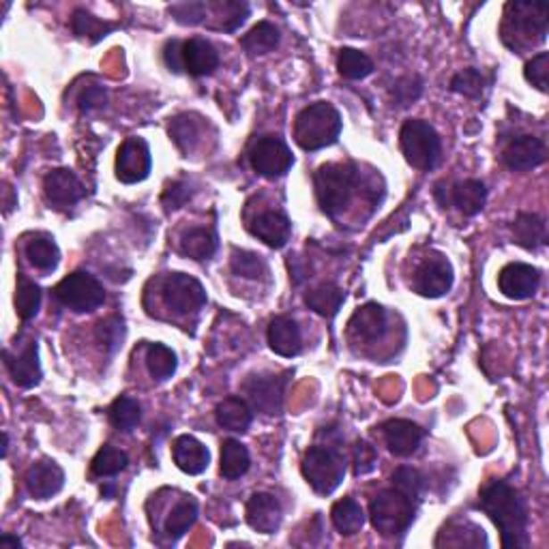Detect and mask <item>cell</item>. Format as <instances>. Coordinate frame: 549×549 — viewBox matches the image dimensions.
<instances>
[{"label":"cell","mask_w":549,"mask_h":549,"mask_svg":"<svg viewBox=\"0 0 549 549\" xmlns=\"http://www.w3.org/2000/svg\"><path fill=\"white\" fill-rule=\"evenodd\" d=\"M478 509L498 526L503 545L506 549L528 547V511L520 494L504 481L485 485Z\"/></svg>","instance_id":"6da1fadb"},{"label":"cell","mask_w":549,"mask_h":549,"mask_svg":"<svg viewBox=\"0 0 549 549\" xmlns=\"http://www.w3.org/2000/svg\"><path fill=\"white\" fill-rule=\"evenodd\" d=\"M341 133V116L327 101L307 105L298 112L295 122V140L303 151H320L337 142Z\"/></svg>","instance_id":"7a4b0ae2"},{"label":"cell","mask_w":549,"mask_h":549,"mask_svg":"<svg viewBox=\"0 0 549 549\" xmlns=\"http://www.w3.org/2000/svg\"><path fill=\"white\" fill-rule=\"evenodd\" d=\"M547 37V7L532 3H509L503 24L504 44L513 50L535 46Z\"/></svg>","instance_id":"3957f363"},{"label":"cell","mask_w":549,"mask_h":549,"mask_svg":"<svg viewBox=\"0 0 549 549\" xmlns=\"http://www.w3.org/2000/svg\"><path fill=\"white\" fill-rule=\"evenodd\" d=\"M356 185V170L350 163H324L313 176V187L320 209L329 217H337L350 204Z\"/></svg>","instance_id":"277c9868"},{"label":"cell","mask_w":549,"mask_h":549,"mask_svg":"<svg viewBox=\"0 0 549 549\" xmlns=\"http://www.w3.org/2000/svg\"><path fill=\"white\" fill-rule=\"evenodd\" d=\"M303 477L316 494L329 495L339 487L345 477V462L335 446H312L303 460Z\"/></svg>","instance_id":"5b68a950"},{"label":"cell","mask_w":549,"mask_h":549,"mask_svg":"<svg viewBox=\"0 0 549 549\" xmlns=\"http://www.w3.org/2000/svg\"><path fill=\"white\" fill-rule=\"evenodd\" d=\"M399 142H402V153L406 162L412 168L429 172L440 157V136L429 122L420 119H410L403 122L402 133H399Z\"/></svg>","instance_id":"8992f818"},{"label":"cell","mask_w":549,"mask_h":549,"mask_svg":"<svg viewBox=\"0 0 549 549\" xmlns=\"http://www.w3.org/2000/svg\"><path fill=\"white\" fill-rule=\"evenodd\" d=\"M371 524L380 535L393 537L399 532L408 530V526L414 520V504L412 498L402 494L399 489H385L371 500L370 504Z\"/></svg>","instance_id":"52a82bcc"},{"label":"cell","mask_w":549,"mask_h":549,"mask_svg":"<svg viewBox=\"0 0 549 549\" xmlns=\"http://www.w3.org/2000/svg\"><path fill=\"white\" fill-rule=\"evenodd\" d=\"M54 296L71 312L88 313L104 305L105 290L90 273L76 270L54 287Z\"/></svg>","instance_id":"ba28073f"},{"label":"cell","mask_w":549,"mask_h":549,"mask_svg":"<svg viewBox=\"0 0 549 549\" xmlns=\"http://www.w3.org/2000/svg\"><path fill=\"white\" fill-rule=\"evenodd\" d=\"M249 162L252 168L264 179H279L295 163L287 144L277 136H264L254 144L249 151Z\"/></svg>","instance_id":"9c48e42d"},{"label":"cell","mask_w":549,"mask_h":549,"mask_svg":"<svg viewBox=\"0 0 549 549\" xmlns=\"http://www.w3.org/2000/svg\"><path fill=\"white\" fill-rule=\"evenodd\" d=\"M163 303L176 313L198 312L206 305V292L195 277L172 273L163 281Z\"/></svg>","instance_id":"30bf717a"},{"label":"cell","mask_w":549,"mask_h":549,"mask_svg":"<svg viewBox=\"0 0 549 549\" xmlns=\"http://www.w3.org/2000/svg\"><path fill=\"white\" fill-rule=\"evenodd\" d=\"M414 290L425 298H440L453 286V266L445 255L436 254L425 258L414 275Z\"/></svg>","instance_id":"8fae6325"},{"label":"cell","mask_w":549,"mask_h":549,"mask_svg":"<svg viewBox=\"0 0 549 549\" xmlns=\"http://www.w3.org/2000/svg\"><path fill=\"white\" fill-rule=\"evenodd\" d=\"M151 172V151L142 137H127L116 157V176L121 183H140Z\"/></svg>","instance_id":"7c38bea8"},{"label":"cell","mask_w":549,"mask_h":549,"mask_svg":"<svg viewBox=\"0 0 549 549\" xmlns=\"http://www.w3.org/2000/svg\"><path fill=\"white\" fill-rule=\"evenodd\" d=\"M538 284H541V273L530 264H506L498 275L500 292L506 298H513V301L530 298L538 290Z\"/></svg>","instance_id":"4fadbf2b"},{"label":"cell","mask_w":549,"mask_h":549,"mask_svg":"<svg viewBox=\"0 0 549 549\" xmlns=\"http://www.w3.org/2000/svg\"><path fill=\"white\" fill-rule=\"evenodd\" d=\"M245 393L255 410L264 414H277L284 403L286 378L281 376H252L245 382Z\"/></svg>","instance_id":"5bb4252c"},{"label":"cell","mask_w":549,"mask_h":549,"mask_svg":"<svg viewBox=\"0 0 549 549\" xmlns=\"http://www.w3.org/2000/svg\"><path fill=\"white\" fill-rule=\"evenodd\" d=\"M44 194L50 204L56 209H69L84 198V185L71 170L58 168L46 174Z\"/></svg>","instance_id":"9a60e30c"},{"label":"cell","mask_w":549,"mask_h":549,"mask_svg":"<svg viewBox=\"0 0 549 549\" xmlns=\"http://www.w3.org/2000/svg\"><path fill=\"white\" fill-rule=\"evenodd\" d=\"M545 144L535 136H520L504 148L503 162L513 172H528L545 162Z\"/></svg>","instance_id":"2e32d148"},{"label":"cell","mask_w":549,"mask_h":549,"mask_svg":"<svg viewBox=\"0 0 549 549\" xmlns=\"http://www.w3.org/2000/svg\"><path fill=\"white\" fill-rule=\"evenodd\" d=\"M65 485V472L56 462H37L26 472V487L33 498L47 500L56 495Z\"/></svg>","instance_id":"e0dca14e"},{"label":"cell","mask_w":549,"mask_h":549,"mask_svg":"<svg viewBox=\"0 0 549 549\" xmlns=\"http://www.w3.org/2000/svg\"><path fill=\"white\" fill-rule=\"evenodd\" d=\"M382 436H385L388 451H391L393 455L408 457L420 446L425 431L420 429L417 423H412V420L393 419L382 425Z\"/></svg>","instance_id":"ac0fdd59"},{"label":"cell","mask_w":549,"mask_h":549,"mask_svg":"<svg viewBox=\"0 0 549 549\" xmlns=\"http://www.w3.org/2000/svg\"><path fill=\"white\" fill-rule=\"evenodd\" d=\"M180 61H183L185 71L194 78L209 76L220 67V54H217L215 46L206 39H198V37L180 46Z\"/></svg>","instance_id":"d6986e66"},{"label":"cell","mask_w":549,"mask_h":549,"mask_svg":"<svg viewBox=\"0 0 549 549\" xmlns=\"http://www.w3.org/2000/svg\"><path fill=\"white\" fill-rule=\"evenodd\" d=\"M4 365L13 382L22 388L37 387L41 382V365H39V345L37 341H30L18 356H12V352H4Z\"/></svg>","instance_id":"ffe728a7"},{"label":"cell","mask_w":549,"mask_h":549,"mask_svg":"<svg viewBox=\"0 0 549 549\" xmlns=\"http://www.w3.org/2000/svg\"><path fill=\"white\" fill-rule=\"evenodd\" d=\"M485 200H487V189L481 180L477 179H468L462 180V183H455L453 187L446 191V198L440 202L442 206H455L462 215L474 217L477 212L483 211Z\"/></svg>","instance_id":"44dd1931"},{"label":"cell","mask_w":549,"mask_h":549,"mask_svg":"<svg viewBox=\"0 0 549 549\" xmlns=\"http://www.w3.org/2000/svg\"><path fill=\"white\" fill-rule=\"evenodd\" d=\"M249 230H252L254 237H258L264 245H269V247L281 249L286 247L287 241H290L292 223L284 212L264 211L249 223Z\"/></svg>","instance_id":"7402d4cb"},{"label":"cell","mask_w":549,"mask_h":549,"mask_svg":"<svg viewBox=\"0 0 549 549\" xmlns=\"http://www.w3.org/2000/svg\"><path fill=\"white\" fill-rule=\"evenodd\" d=\"M247 524L262 535H273L281 524V504L270 494H254L247 503Z\"/></svg>","instance_id":"603a6c76"},{"label":"cell","mask_w":549,"mask_h":549,"mask_svg":"<svg viewBox=\"0 0 549 549\" xmlns=\"http://www.w3.org/2000/svg\"><path fill=\"white\" fill-rule=\"evenodd\" d=\"M172 457L185 474H202L211 462L209 449L194 436H179L172 445Z\"/></svg>","instance_id":"cb8c5ba5"},{"label":"cell","mask_w":549,"mask_h":549,"mask_svg":"<svg viewBox=\"0 0 549 549\" xmlns=\"http://www.w3.org/2000/svg\"><path fill=\"white\" fill-rule=\"evenodd\" d=\"M350 333L362 341H378L387 330V312L378 303H367L350 318Z\"/></svg>","instance_id":"d4e9b609"},{"label":"cell","mask_w":549,"mask_h":549,"mask_svg":"<svg viewBox=\"0 0 549 549\" xmlns=\"http://www.w3.org/2000/svg\"><path fill=\"white\" fill-rule=\"evenodd\" d=\"M269 345L275 354L292 359L303 350V335L298 324L292 318H275L269 324Z\"/></svg>","instance_id":"484cf974"},{"label":"cell","mask_w":549,"mask_h":549,"mask_svg":"<svg viewBox=\"0 0 549 549\" xmlns=\"http://www.w3.org/2000/svg\"><path fill=\"white\" fill-rule=\"evenodd\" d=\"M513 238L520 247L538 249L547 243V226L543 217L535 212H521L513 221Z\"/></svg>","instance_id":"4316f807"},{"label":"cell","mask_w":549,"mask_h":549,"mask_svg":"<svg viewBox=\"0 0 549 549\" xmlns=\"http://www.w3.org/2000/svg\"><path fill=\"white\" fill-rule=\"evenodd\" d=\"M305 303L312 312L322 318L337 316L341 303H344V290L335 284H320L305 295Z\"/></svg>","instance_id":"83f0119b"},{"label":"cell","mask_w":549,"mask_h":549,"mask_svg":"<svg viewBox=\"0 0 549 549\" xmlns=\"http://www.w3.org/2000/svg\"><path fill=\"white\" fill-rule=\"evenodd\" d=\"M330 520L333 526L337 528L339 535L352 537L356 532H361V528L365 526V513H362V506L352 498H344L339 503H335L333 511H330Z\"/></svg>","instance_id":"f1b7e54d"},{"label":"cell","mask_w":549,"mask_h":549,"mask_svg":"<svg viewBox=\"0 0 549 549\" xmlns=\"http://www.w3.org/2000/svg\"><path fill=\"white\" fill-rule=\"evenodd\" d=\"M252 408L238 397H228L217 406V423L223 429L230 431H247L252 425Z\"/></svg>","instance_id":"f546056e"},{"label":"cell","mask_w":549,"mask_h":549,"mask_svg":"<svg viewBox=\"0 0 549 549\" xmlns=\"http://www.w3.org/2000/svg\"><path fill=\"white\" fill-rule=\"evenodd\" d=\"M26 258L29 262L39 270H54L58 266V260H61V252H58V245L52 241L50 237H44V234H37V237L30 238L26 243Z\"/></svg>","instance_id":"4dcf8cb0"},{"label":"cell","mask_w":549,"mask_h":549,"mask_svg":"<svg viewBox=\"0 0 549 549\" xmlns=\"http://www.w3.org/2000/svg\"><path fill=\"white\" fill-rule=\"evenodd\" d=\"M241 46L243 50L252 56L269 54V52H273L275 47L279 46V30L270 22H258L243 37Z\"/></svg>","instance_id":"1f68e13d"},{"label":"cell","mask_w":549,"mask_h":549,"mask_svg":"<svg viewBox=\"0 0 549 549\" xmlns=\"http://www.w3.org/2000/svg\"><path fill=\"white\" fill-rule=\"evenodd\" d=\"M249 451L238 440H226L221 445V474L228 481L241 478L249 470Z\"/></svg>","instance_id":"d6a6232c"},{"label":"cell","mask_w":549,"mask_h":549,"mask_svg":"<svg viewBox=\"0 0 549 549\" xmlns=\"http://www.w3.org/2000/svg\"><path fill=\"white\" fill-rule=\"evenodd\" d=\"M217 252V237L212 230L206 228H195L189 230L180 241V254L191 260H209Z\"/></svg>","instance_id":"836d02e7"},{"label":"cell","mask_w":549,"mask_h":549,"mask_svg":"<svg viewBox=\"0 0 549 549\" xmlns=\"http://www.w3.org/2000/svg\"><path fill=\"white\" fill-rule=\"evenodd\" d=\"M71 29L78 37H84L90 44H97V41L105 39L112 30L116 29V24L104 22V20L95 18L93 13H88L87 9H78L71 18Z\"/></svg>","instance_id":"e575fe53"},{"label":"cell","mask_w":549,"mask_h":549,"mask_svg":"<svg viewBox=\"0 0 549 549\" xmlns=\"http://www.w3.org/2000/svg\"><path fill=\"white\" fill-rule=\"evenodd\" d=\"M337 69L345 79H362L374 71V62L365 52L354 47H344L337 56Z\"/></svg>","instance_id":"d590c367"},{"label":"cell","mask_w":549,"mask_h":549,"mask_svg":"<svg viewBox=\"0 0 549 549\" xmlns=\"http://www.w3.org/2000/svg\"><path fill=\"white\" fill-rule=\"evenodd\" d=\"M198 520V503L195 500H183L172 509V513L165 520V535L170 538L183 537L185 532L194 526V521Z\"/></svg>","instance_id":"8d00e7d4"},{"label":"cell","mask_w":549,"mask_h":549,"mask_svg":"<svg viewBox=\"0 0 549 549\" xmlns=\"http://www.w3.org/2000/svg\"><path fill=\"white\" fill-rule=\"evenodd\" d=\"M146 367L154 380H168L176 371V354L168 345L151 344L146 350Z\"/></svg>","instance_id":"74e56055"},{"label":"cell","mask_w":549,"mask_h":549,"mask_svg":"<svg viewBox=\"0 0 549 549\" xmlns=\"http://www.w3.org/2000/svg\"><path fill=\"white\" fill-rule=\"evenodd\" d=\"M110 420L116 429L121 431H131L137 428V423L142 420V408L140 403L133 397L121 395L114 403L110 406Z\"/></svg>","instance_id":"f35d334b"},{"label":"cell","mask_w":549,"mask_h":549,"mask_svg":"<svg viewBox=\"0 0 549 549\" xmlns=\"http://www.w3.org/2000/svg\"><path fill=\"white\" fill-rule=\"evenodd\" d=\"M41 307V290L33 281L26 279L24 275H18V292H15V309L18 316L24 320H33L39 313Z\"/></svg>","instance_id":"ab89813d"},{"label":"cell","mask_w":549,"mask_h":549,"mask_svg":"<svg viewBox=\"0 0 549 549\" xmlns=\"http://www.w3.org/2000/svg\"><path fill=\"white\" fill-rule=\"evenodd\" d=\"M170 137L183 153H191L200 142V125L194 116H176L170 125Z\"/></svg>","instance_id":"60d3db41"},{"label":"cell","mask_w":549,"mask_h":549,"mask_svg":"<svg viewBox=\"0 0 549 549\" xmlns=\"http://www.w3.org/2000/svg\"><path fill=\"white\" fill-rule=\"evenodd\" d=\"M129 463V457L127 453H122L121 449H114V446L105 445L93 460V472L97 477H114V474L122 472Z\"/></svg>","instance_id":"b9f144b4"},{"label":"cell","mask_w":549,"mask_h":549,"mask_svg":"<svg viewBox=\"0 0 549 549\" xmlns=\"http://www.w3.org/2000/svg\"><path fill=\"white\" fill-rule=\"evenodd\" d=\"M230 266H232V273L234 275L245 277V279H260V277L266 275L264 260L260 258L258 254H254V252H243V249H234Z\"/></svg>","instance_id":"7bdbcfd3"},{"label":"cell","mask_w":549,"mask_h":549,"mask_svg":"<svg viewBox=\"0 0 549 549\" xmlns=\"http://www.w3.org/2000/svg\"><path fill=\"white\" fill-rule=\"evenodd\" d=\"M483 88H485V79L481 76V71H477V69L472 67L463 69V71H460L451 79L453 93H460L463 97L478 99L483 95Z\"/></svg>","instance_id":"ee69618b"},{"label":"cell","mask_w":549,"mask_h":549,"mask_svg":"<svg viewBox=\"0 0 549 549\" xmlns=\"http://www.w3.org/2000/svg\"><path fill=\"white\" fill-rule=\"evenodd\" d=\"M217 15L221 18V29L223 30H237L249 15V4L247 3H234V0H228V3H215Z\"/></svg>","instance_id":"f6af8a7d"},{"label":"cell","mask_w":549,"mask_h":549,"mask_svg":"<svg viewBox=\"0 0 549 549\" xmlns=\"http://www.w3.org/2000/svg\"><path fill=\"white\" fill-rule=\"evenodd\" d=\"M391 481H393V487L399 489L402 494H406L408 498H412V500H417L425 487L423 474H420L419 470H414V468H399V470L393 474Z\"/></svg>","instance_id":"bcb514c9"},{"label":"cell","mask_w":549,"mask_h":549,"mask_svg":"<svg viewBox=\"0 0 549 549\" xmlns=\"http://www.w3.org/2000/svg\"><path fill=\"white\" fill-rule=\"evenodd\" d=\"M122 337H125V327H122V320L119 318H105L97 324V341L104 345L108 352H114L121 345Z\"/></svg>","instance_id":"7dc6e473"},{"label":"cell","mask_w":549,"mask_h":549,"mask_svg":"<svg viewBox=\"0 0 549 549\" xmlns=\"http://www.w3.org/2000/svg\"><path fill=\"white\" fill-rule=\"evenodd\" d=\"M524 76L532 87H537L541 93H547V88H549V54L547 52H541V54H537L530 62H528Z\"/></svg>","instance_id":"c3c4849f"},{"label":"cell","mask_w":549,"mask_h":549,"mask_svg":"<svg viewBox=\"0 0 549 549\" xmlns=\"http://www.w3.org/2000/svg\"><path fill=\"white\" fill-rule=\"evenodd\" d=\"M168 12L179 24L195 26V24L204 22L206 4L204 3H176L168 9Z\"/></svg>","instance_id":"681fc988"},{"label":"cell","mask_w":549,"mask_h":549,"mask_svg":"<svg viewBox=\"0 0 549 549\" xmlns=\"http://www.w3.org/2000/svg\"><path fill=\"white\" fill-rule=\"evenodd\" d=\"M420 93H423V79L417 76H408L402 78L395 84V88H393V99H395L402 108H408L410 104H414V101L420 97Z\"/></svg>","instance_id":"f907efd6"},{"label":"cell","mask_w":549,"mask_h":549,"mask_svg":"<svg viewBox=\"0 0 549 549\" xmlns=\"http://www.w3.org/2000/svg\"><path fill=\"white\" fill-rule=\"evenodd\" d=\"M378 455L376 449L367 440H359L354 445V474L362 477V474H370L376 468Z\"/></svg>","instance_id":"816d5d0a"},{"label":"cell","mask_w":549,"mask_h":549,"mask_svg":"<svg viewBox=\"0 0 549 549\" xmlns=\"http://www.w3.org/2000/svg\"><path fill=\"white\" fill-rule=\"evenodd\" d=\"M191 198V189L185 183H172L168 189L163 191L162 202L165 211H179L187 204Z\"/></svg>","instance_id":"f5cc1de1"},{"label":"cell","mask_w":549,"mask_h":549,"mask_svg":"<svg viewBox=\"0 0 549 549\" xmlns=\"http://www.w3.org/2000/svg\"><path fill=\"white\" fill-rule=\"evenodd\" d=\"M105 101H108V95L101 87H88L79 95V110L82 112H93L104 108Z\"/></svg>","instance_id":"db71d44e"},{"label":"cell","mask_w":549,"mask_h":549,"mask_svg":"<svg viewBox=\"0 0 549 549\" xmlns=\"http://www.w3.org/2000/svg\"><path fill=\"white\" fill-rule=\"evenodd\" d=\"M180 41H170L168 46H165L163 58H165V65L170 67V71L179 73L183 71V61H180Z\"/></svg>","instance_id":"11a10c76"},{"label":"cell","mask_w":549,"mask_h":549,"mask_svg":"<svg viewBox=\"0 0 549 549\" xmlns=\"http://www.w3.org/2000/svg\"><path fill=\"white\" fill-rule=\"evenodd\" d=\"M0 547L3 549H18V547H22V541H20L18 537H12V535H4V537H0Z\"/></svg>","instance_id":"9f6ffc18"},{"label":"cell","mask_w":549,"mask_h":549,"mask_svg":"<svg viewBox=\"0 0 549 549\" xmlns=\"http://www.w3.org/2000/svg\"><path fill=\"white\" fill-rule=\"evenodd\" d=\"M7 446H9V436L3 434V457L7 455Z\"/></svg>","instance_id":"6f0895ef"}]
</instances>
